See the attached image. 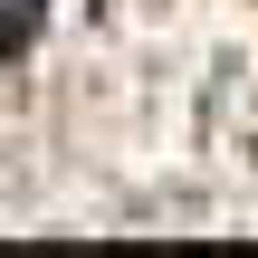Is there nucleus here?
<instances>
[{"label":"nucleus","mask_w":258,"mask_h":258,"mask_svg":"<svg viewBox=\"0 0 258 258\" xmlns=\"http://www.w3.org/2000/svg\"><path fill=\"white\" fill-rule=\"evenodd\" d=\"M29 29H38V0H0V57H10Z\"/></svg>","instance_id":"1"}]
</instances>
